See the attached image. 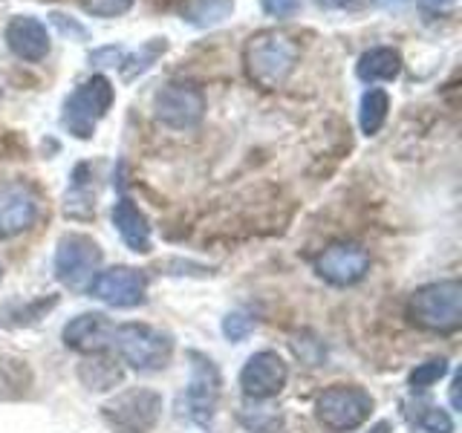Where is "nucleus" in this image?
Segmentation results:
<instances>
[{
    "instance_id": "423d86ee",
    "label": "nucleus",
    "mask_w": 462,
    "mask_h": 433,
    "mask_svg": "<svg viewBox=\"0 0 462 433\" xmlns=\"http://www.w3.org/2000/svg\"><path fill=\"white\" fill-rule=\"evenodd\" d=\"M153 115L159 124H165L171 130H191L206 115V96H202L197 84L171 81L156 90Z\"/></svg>"
},
{
    "instance_id": "7ed1b4c3",
    "label": "nucleus",
    "mask_w": 462,
    "mask_h": 433,
    "mask_svg": "<svg viewBox=\"0 0 462 433\" xmlns=\"http://www.w3.org/2000/svg\"><path fill=\"white\" fill-rule=\"evenodd\" d=\"M110 344L122 355L127 367L139 373H159L173 353V341L168 332L148 327V324H122L113 327Z\"/></svg>"
},
{
    "instance_id": "c756f323",
    "label": "nucleus",
    "mask_w": 462,
    "mask_h": 433,
    "mask_svg": "<svg viewBox=\"0 0 462 433\" xmlns=\"http://www.w3.org/2000/svg\"><path fill=\"white\" fill-rule=\"evenodd\" d=\"M379 4H384V6H387V4H399V0H379Z\"/></svg>"
},
{
    "instance_id": "20e7f679",
    "label": "nucleus",
    "mask_w": 462,
    "mask_h": 433,
    "mask_svg": "<svg viewBox=\"0 0 462 433\" xmlns=\"http://www.w3.org/2000/svg\"><path fill=\"white\" fill-rule=\"evenodd\" d=\"M113 98H116V90L110 78L93 76L81 81L64 101V113H61L64 130H69L76 139H93L98 122L105 119L113 105Z\"/></svg>"
},
{
    "instance_id": "aec40b11",
    "label": "nucleus",
    "mask_w": 462,
    "mask_h": 433,
    "mask_svg": "<svg viewBox=\"0 0 462 433\" xmlns=\"http://www.w3.org/2000/svg\"><path fill=\"white\" fill-rule=\"evenodd\" d=\"M235 12V0H185L182 18L197 29H211Z\"/></svg>"
},
{
    "instance_id": "f03ea898",
    "label": "nucleus",
    "mask_w": 462,
    "mask_h": 433,
    "mask_svg": "<svg viewBox=\"0 0 462 433\" xmlns=\"http://www.w3.org/2000/svg\"><path fill=\"white\" fill-rule=\"evenodd\" d=\"M408 315L428 332H457L462 327V283L439 281L416 289Z\"/></svg>"
},
{
    "instance_id": "bb28decb",
    "label": "nucleus",
    "mask_w": 462,
    "mask_h": 433,
    "mask_svg": "<svg viewBox=\"0 0 462 433\" xmlns=\"http://www.w3.org/2000/svg\"><path fill=\"white\" fill-rule=\"evenodd\" d=\"M358 0H318L321 9H346V6H356Z\"/></svg>"
},
{
    "instance_id": "5701e85b",
    "label": "nucleus",
    "mask_w": 462,
    "mask_h": 433,
    "mask_svg": "<svg viewBox=\"0 0 462 433\" xmlns=\"http://www.w3.org/2000/svg\"><path fill=\"white\" fill-rule=\"evenodd\" d=\"M445 373H448V361H445V358H430V361H425V364H419V367L411 373V384H413V387H430V384H437Z\"/></svg>"
},
{
    "instance_id": "dca6fc26",
    "label": "nucleus",
    "mask_w": 462,
    "mask_h": 433,
    "mask_svg": "<svg viewBox=\"0 0 462 433\" xmlns=\"http://www.w3.org/2000/svg\"><path fill=\"white\" fill-rule=\"evenodd\" d=\"M113 226L122 235V240H125V245H127L130 252H136V254L151 252V226H148V216H144L134 206V199L122 197L119 202H116V206H113Z\"/></svg>"
},
{
    "instance_id": "9b49d317",
    "label": "nucleus",
    "mask_w": 462,
    "mask_h": 433,
    "mask_svg": "<svg viewBox=\"0 0 462 433\" xmlns=\"http://www.w3.org/2000/svg\"><path fill=\"white\" fill-rule=\"evenodd\" d=\"M315 269L332 286H353L370 272V254L358 243H332L318 254Z\"/></svg>"
},
{
    "instance_id": "f257e3e1",
    "label": "nucleus",
    "mask_w": 462,
    "mask_h": 433,
    "mask_svg": "<svg viewBox=\"0 0 462 433\" xmlns=\"http://www.w3.org/2000/svg\"><path fill=\"white\" fill-rule=\"evenodd\" d=\"M298 55V43L286 32H281V29H263V32L252 35L243 50L245 76L257 87H263V90H278L292 76Z\"/></svg>"
},
{
    "instance_id": "f3484780",
    "label": "nucleus",
    "mask_w": 462,
    "mask_h": 433,
    "mask_svg": "<svg viewBox=\"0 0 462 433\" xmlns=\"http://www.w3.org/2000/svg\"><path fill=\"white\" fill-rule=\"evenodd\" d=\"M402 72V52L393 47H375L367 50L358 58L356 64V76L365 84H375V81H393Z\"/></svg>"
},
{
    "instance_id": "393cba45",
    "label": "nucleus",
    "mask_w": 462,
    "mask_h": 433,
    "mask_svg": "<svg viewBox=\"0 0 462 433\" xmlns=\"http://www.w3.org/2000/svg\"><path fill=\"white\" fill-rule=\"evenodd\" d=\"M252 329H254V318L245 315V312H231L223 321V332L231 341H243Z\"/></svg>"
},
{
    "instance_id": "a211bd4d",
    "label": "nucleus",
    "mask_w": 462,
    "mask_h": 433,
    "mask_svg": "<svg viewBox=\"0 0 462 433\" xmlns=\"http://www.w3.org/2000/svg\"><path fill=\"white\" fill-rule=\"evenodd\" d=\"M404 419L419 428V430H428V433H454V422L448 410L437 408L433 401L428 399H411L404 401Z\"/></svg>"
},
{
    "instance_id": "cd10ccee",
    "label": "nucleus",
    "mask_w": 462,
    "mask_h": 433,
    "mask_svg": "<svg viewBox=\"0 0 462 433\" xmlns=\"http://www.w3.org/2000/svg\"><path fill=\"white\" fill-rule=\"evenodd\" d=\"M428 6H433V9H442V6H448V4H454V0H425Z\"/></svg>"
},
{
    "instance_id": "9d476101",
    "label": "nucleus",
    "mask_w": 462,
    "mask_h": 433,
    "mask_svg": "<svg viewBox=\"0 0 462 433\" xmlns=\"http://www.w3.org/2000/svg\"><path fill=\"white\" fill-rule=\"evenodd\" d=\"M87 292H90L96 300L107 303V307L127 309V307H139L144 300L148 281H144L142 272L130 269V266H113V269L98 272L90 281V286H87Z\"/></svg>"
},
{
    "instance_id": "1a4fd4ad",
    "label": "nucleus",
    "mask_w": 462,
    "mask_h": 433,
    "mask_svg": "<svg viewBox=\"0 0 462 433\" xmlns=\"http://www.w3.org/2000/svg\"><path fill=\"white\" fill-rule=\"evenodd\" d=\"M220 404V373L202 353H191V382L185 390V413L194 425H211Z\"/></svg>"
},
{
    "instance_id": "7c9ffc66",
    "label": "nucleus",
    "mask_w": 462,
    "mask_h": 433,
    "mask_svg": "<svg viewBox=\"0 0 462 433\" xmlns=\"http://www.w3.org/2000/svg\"><path fill=\"white\" fill-rule=\"evenodd\" d=\"M0 98H4V93H0Z\"/></svg>"
},
{
    "instance_id": "412c9836",
    "label": "nucleus",
    "mask_w": 462,
    "mask_h": 433,
    "mask_svg": "<svg viewBox=\"0 0 462 433\" xmlns=\"http://www.w3.org/2000/svg\"><path fill=\"white\" fill-rule=\"evenodd\" d=\"M387 110H390V96L379 87H370V90L361 96V107H358V124L361 134L375 136L387 122Z\"/></svg>"
},
{
    "instance_id": "ddd939ff",
    "label": "nucleus",
    "mask_w": 462,
    "mask_h": 433,
    "mask_svg": "<svg viewBox=\"0 0 462 433\" xmlns=\"http://www.w3.org/2000/svg\"><path fill=\"white\" fill-rule=\"evenodd\" d=\"M38 220V197L23 182L0 185V237H18Z\"/></svg>"
},
{
    "instance_id": "c85d7f7f",
    "label": "nucleus",
    "mask_w": 462,
    "mask_h": 433,
    "mask_svg": "<svg viewBox=\"0 0 462 433\" xmlns=\"http://www.w3.org/2000/svg\"><path fill=\"white\" fill-rule=\"evenodd\" d=\"M387 430H390V425H387V422H379V425H375L370 433H387Z\"/></svg>"
},
{
    "instance_id": "39448f33",
    "label": "nucleus",
    "mask_w": 462,
    "mask_h": 433,
    "mask_svg": "<svg viewBox=\"0 0 462 433\" xmlns=\"http://www.w3.org/2000/svg\"><path fill=\"white\" fill-rule=\"evenodd\" d=\"M373 413V396L356 384H336L315 401V416L327 430L346 433L361 428Z\"/></svg>"
},
{
    "instance_id": "a878e982",
    "label": "nucleus",
    "mask_w": 462,
    "mask_h": 433,
    "mask_svg": "<svg viewBox=\"0 0 462 433\" xmlns=\"http://www.w3.org/2000/svg\"><path fill=\"white\" fill-rule=\"evenodd\" d=\"M260 6H263L266 14L272 18H289V14H295L300 0H260Z\"/></svg>"
},
{
    "instance_id": "4be33fe9",
    "label": "nucleus",
    "mask_w": 462,
    "mask_h": 433,
    "mask_svg": "<svg viewBox=\"0 0 462 433\" xmlns=\"http://www.w3.org/2000/svg\"><path fill=\"white\" fill-rule=\"evenodd\" d=\"M81 370H93V375H81V379L90 384L93 390H107L113 387L116 382L122 379L119 367L113 364V361H105V358H96V361H87Z\"/></svg>"
},
{
    "instance_id": "6e6552de",
    "label": "nucleus",
    "mask_w": 462,
    "mask_h": 433,
    "mask_svg": "<svg viewBox=\"0 0 462 433\" xmlns=\"http://www.w3.org/2000/svg\"><path fill=\"white\" fill-rule=\"evenodd\" d=\"M101 249L87 235H67L55 249V274L69 289H87L98 274Z\"/></svg>"
},
{
    "instance_id": "0eeeda50",
    "label": "nucleus",
    "mask_w": 462,
    "mask_h": 433,
    "mask_svg": "<svg viewBox=\"0 0 462 433\" xmlns=\"http://www.w3.org/2000/svg\"><path fill=\"white\" fill-rule=\"evenodd\" d=\"M101 413L119 433H151L162 416V396L156 390H127L107 401Z\"/></svg>"
},
{
    "instance_id": "b1692460",
    "label": "nucleus",
    "mask_w": 462,
    "mask_h": 433,
    "mask_svg": "<svg viewBox=\"0 0 462 433\" xmlns=\"http://www.w3.org/2000/svg\"><path fill=\"white\" fill-rule=\"evenodd\" d=\"M79 4L87 14H96V18H119L134 6V0H79Z\"/></svg>"
},
{
    "instance_id": "4468645a",
    "label": "nucleus",
    "mask_w": 462,
    "mask_h": 433,
    "mask_svg": "<svg viewBox=\"0 0 462 433\" xmlns=\"http://www.w3.org/2000/svg\"><path fill=\"white\" fill-rule=\"evenodd\" d=\"M6 47L21 58V61H43L50 55V32H47V23L32 18V14H18L6 23Z\"/></svg>"
},
{
    "instance_id": "f8f14e48",
    "label": "nucleus",
    "mask_w": 462,
    "mask_h": 433,
    "mask_svg": "<svg viewBox=\"0 0 462 433\" xmlns=\"http://www.w3.org/2000/svg\"><path fill=\"white\" fill-rule=\"evenodd\" d=\"M286 379H289L286 361L278 353L263 350L245 361V367L240 373V387L249 399H272L286 387Z\"/></svg>"
},
{
    "instance_id": "2eb2a0df",
    "label": "nucleus",
    "mask_w": 462,
    "mask_h": 433,
    "mask_svg": "<svg viewBox=\"0 0 462 433\" xmlns=\"http://www.w3.org/2000/svg\"><path fill=\"white\" fill-rule=\"evenodd\" d=\"M113 324L101 312H84L64 327V344L76 353H101L110 344Z\"/></svg>"
},
{
    "instance_id": "6ab92c4d",
    "label": "nucleus",
    "mask_w": 462,
    "mask_h": 433,
    "mask_svg": "<svg viewBox=\"0 0 462 433\" xmlns=\"http://www.w3.org/2000/svg\"><path fill=\"white\" fill-rule=\"evenodd\" d=\"M165 52H168V38H151L148 43H142V47L134 50V52L125 50L122 64H119L122 78L125 81H134V78L144 76V72H148Z\"/></svg>"
}]
</instances>
